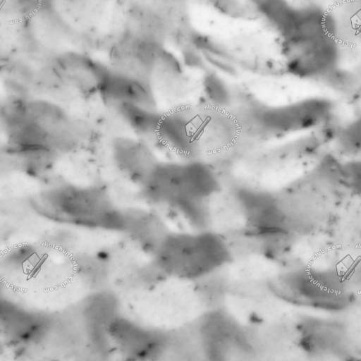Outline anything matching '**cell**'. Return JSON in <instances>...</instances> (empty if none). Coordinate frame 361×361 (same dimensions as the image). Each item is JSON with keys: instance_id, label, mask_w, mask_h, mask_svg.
<instances>
[{"instance_id": "5b68a950", "label": "cell", "mask_w": 361, "mask_h": 361, "mask_svg": "<svg viewBox=\"0 0 361 361\" xmlns=\"http://www.w3.org/2000/svg\"><path fill=\"white\" fill-rule=\"evenodd\" d=\"M287 48L288 68L300 77L328 74L334 70L338 58V47L332 37Z\"/></svg>"}, {"instance_id": "52a82bcc", "label": "cell", "mask_w": 361, "mask_h": 361, "mask_svg": "<svg viewBox=\"0 0 361 361\" xmlns=\"http://www.w3.org/2000/svg\"><path fill=\"white\" fill-rule=\"evenodd\" d=\"M329 110L328 104L319 99L300 102L265 111L264 124L273 129L293 130L312 126L320 121Z\"/></svg>"}, {"instance_id": "277c9868", "label": "cell", "mask_w": 361, "mask_h": 361, "mask_svg": "<svg viewBox=\"0 0 361 361\" xmlns=\"http://www.w3.org/2000/svg\"><path fill=\"white\" fill-rule=\"evenodd\" d=\"M111 345L121 355L135 360H152L172 350L171 334L118 315L109 325Z\"/></svg>"}, {"instance_id": "8992f818", "label": "cell", "mask_w": 361, "mask_h": 361, "mask_svg": "<svg viewBox=\"0 0 361 361\" xmlns=\"http://www.w3.org/2000/svg\"><path fill=\"white\" fill-rule=\"evenodd\" d=\"M98 93L106 103L115 107L133 104L153 109L155 104L150 84L117 74L109 68H106Z\"/></svg>"}, {"instance_id": "3957f363", "label": "cell", "mask_w": 361, "mask_h": 361, "mask_svg": "<svg viewBox=\"0 0 361 361\" xmlns=\"http://www.w3.org/2000/svg\"><path fill=\"white\" fill-rule=\"evenodd\" d=\"M150 251L161 274L194 281L215 271L227 255L221 239L205 231H166Z\"/></svg>"}, {"instance_id": "30bf717a", "label": "cell", "mask_w": 361, "mask_h": 361, "mask_svg": "<svg viewBox=\"0 0 361 361\" xmlns=\"http://www.w3.org/2000/svg\"><path fill=\"white\" fill-rule=\"evenodd\" d=\"M214 6L221 12L232 17H245L257 12L253 0H213Z\"/></svg>"}, {"instance_id": "ba28073f", "label": "cell", "mask_w": 361, "mask_h": 361, "mask_svg": "<svg viewBox=\"0 0 361 361\" xmlns=\"http://www.w3.org/2000/svg\"><path fill=\"white\" fill-rule=\"evenodd\" d=\"M116 166L132 180L142 183L157 163L149 147L137 140L121 137L113 144Z\"/></svg>"}, {"instance_id": "7a4b0ae2", "label": "cell", "mask_w": 361, "mask_h": 361, "mask_svg": "<svg viewBox=\"0 0 361 361\" xmlns=\"http://www.w3.org/2000/svg\"><path fill=\"white\" fill-rule=\"evenodd\" d=\"M37 204L48 216L75 226L121 231L123 210L97 186L60 184L46 188Z\"/></svg>"}, {"instance_id": "8fae6325", "label": "cell", "mask_w": 361, "mask_h": 361, "mask_svg": "<svg viewBox=\"0 0 361 361\" xmlns=\"http://www.w3.org/2000/svg\"><path fill=\"white\" fill-rule=\"evenodd\" d=\"M208 97L216 104H225L228 99V92L225 83L214 74L208 75L204 82Z\"/></svg>"}, {"instance_id": "9c48e42d", "label": "cell", "mask_w": 361, "mask_h": 361, "mask_svg": "<svg viewBox=\"0 0 361 361\" xmlns=\"http://www.w3.org/2000/svg\"><path fill=\"white\" fill-rule=\"evenodd\" d=\"M262 14L283 35L288 27L295 9L286 0H253Z\"/></svg>"}, {"instance_id": "7c38bea8", "label": "cell", "mask_w": 361, "mask_h": 361, "mask_svg": "<svg viewBox=\"0 0 361 361\" xmlns=\"http://www.w3.org/2000/svg\"><path fill=\"white\" fill-rule=\"evenodd\" d=\"M11 102H9L2 109L1 116H2V120H3V123H4V128H5L6 133V122H7L8 116V114H9V111H10V108H11ZM6 135H7V133H6ZM7 137H8V136H7ZM8 142H9V145H10V147H11V149L18 156H25V155H32V154H48V155H51V156L56 157V155H54V154H50V153H48V152H29V151L20 150V149L16 148L13 145H12L11 143L10 142L9 140H8Z\"/></svg>"}, {"instance_id": "6da1fadb", "label": "cell", "mask_w": 361, "mask_h": 361, "mask_svg": "<svg viewBox=\"0 0 361 361\" xmlns=\"http://www.w3.org/2000/svg\"><path fill=\"white\" fill-rule=\"evenodd\" d=\"M8 138L16 148L54 155L73 148L78 131L59 104L44 99L11 102L6 122Z\"/></svg>"}]
</instances>
